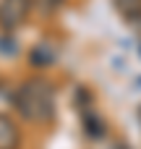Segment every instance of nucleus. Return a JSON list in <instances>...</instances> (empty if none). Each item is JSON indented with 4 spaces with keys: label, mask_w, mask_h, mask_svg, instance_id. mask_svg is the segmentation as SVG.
Here are the masks:
<instances>
[{
    "label": "nucleus",
    "mask_w": 141,
    "mask_h": 149,
    "mask_svg": "<svg viewBox=\"0 0 141 149\" xmlns=\"http://www.w3.org/2000/svg\"><path fill=\"white\" fill-rule=\"evenodd\" d=\"M115 8L120 10L123 18L128 21H141V0H115Z\"/></svg>",
    "instance_id": "nucleus-4"
},
{
    "label": "nucleus",
    "mask_w": 141,
    "mask_h": 149,
    "mask_svg": "<svg viewBox=\"0 0 141 149\" xmlns=\"http://www.w3.org/2000/svg\"><path fill=\"white\" fill-rule=\"evenodd\" d=\"M118 149H128V147H118Z\"/></svg>",
    "instance_id": "nucleus-5"
},
{
    "label": "nucleus",
    "mask_w": 141,
    "mask_h": 149,
    "mask_svg": "<svg viewBox=\"0 0 141 149\" xmlns=\"http://www.w3.org/2000/svg\"><path fill=\"white\" fill-rule=\"evenodd\" d=\"M18 141H21V136H18L16 123L0 113V149H18Z\"/></svg>",
    "instance_id": "nucleus-3"
},
{
    "label": "nucleus",
    "mask_w": 141,
    "mask_h": 149,
    "mask_svg": "<svg viewBox=\"0 0 141 149\" xmlns=\"http://www.w3.org/2000/svg\"><path fill=\"white\" fill-rule=\"evenodd\" d=\"M31 5L34 0H0V29H18L26 21Z\"/></svg>",
    "instance_id": "nucleus-2"
},
{
    "label": "nucleus",
    "mask_w": 141,
    "mask_h": 149,
    "mask_svg": "<svg viewBox=\"0 0 141 149\" xmlns=\"http://www.w3.org/2000/svg\"><path fill=\"white\" fill-rule=\"evenodd\" d=\"M13 107L31 123H47L55 115V89L44 79H26L13 94Z\"/></svg>",
    "instance_id": "nucleus-1"
}]
</instances>
